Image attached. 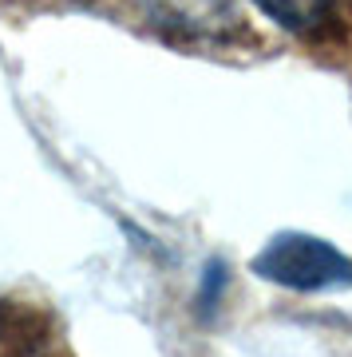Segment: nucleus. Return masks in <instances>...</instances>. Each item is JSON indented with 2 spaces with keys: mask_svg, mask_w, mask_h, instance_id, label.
I'll return each instance as SVG.
<instances>
[{
  "mask_svg": "<svg viewBox=\"0 0 352 357\" xmlns=\"http://www.w3.org/2000/svg\"><path fill=\"white\" fill-rule=\"evenodd\" d=\"M250 270L262 282L285 286L297 294H321V290H349L352 286V258L344 250L305 234V230H281L253 255Z\"/></svg>",
  "mask_w": 352,
  "mask_h": 357,
  "instance_id": "f257e3e1",
  "label": "nucleus"
},
{
  "mask_svg": "<svg viewBox=\"0 0 352 357\" xmlns=\"http://www.w3.org/2000/svg\"><path fill=\"white\" fill-rule=\"evenodd\" d=\"M154 24L194 40H226L241 28L234 0H143Z\"/></svg>",
  "mask_w": 352,
  "mask_h": 357,
  "instance_id": "f03ea898",
  "label": "nucleus"
},
{
  "mask_svg": "<svg viewBox=\"0 0 352 357\" xmlns=\"http://www.w3.org/2000/svg\"><path fill=\"white\" fill-rule=\"evenodd\" d=\"M257 13H265L277 28L293 36H325L337 20V0H253Z\"/></svg>",
  "mask_w": 352,
  "mask_h": 357,
  "instance_id": "7ed1b4c3",
  "label": "nucleus"
},
{
  "mask_svg": "<svg viewBox=\"0 0 352 357\" xmlns=\"http://www.w3.org/2000/svg\"><path fill=\"white\" fill-rule=\"evenodd\" d=\"M222 286H226V266H222V262H210V266H206V290H202V310L214 306V298L222 294Z\"/></svg>",
  "mask_w": 352,
  "mask_h": 357,
  "instance_id": "20e7f679",
  "label": "nucleus"
}]
</instances>
